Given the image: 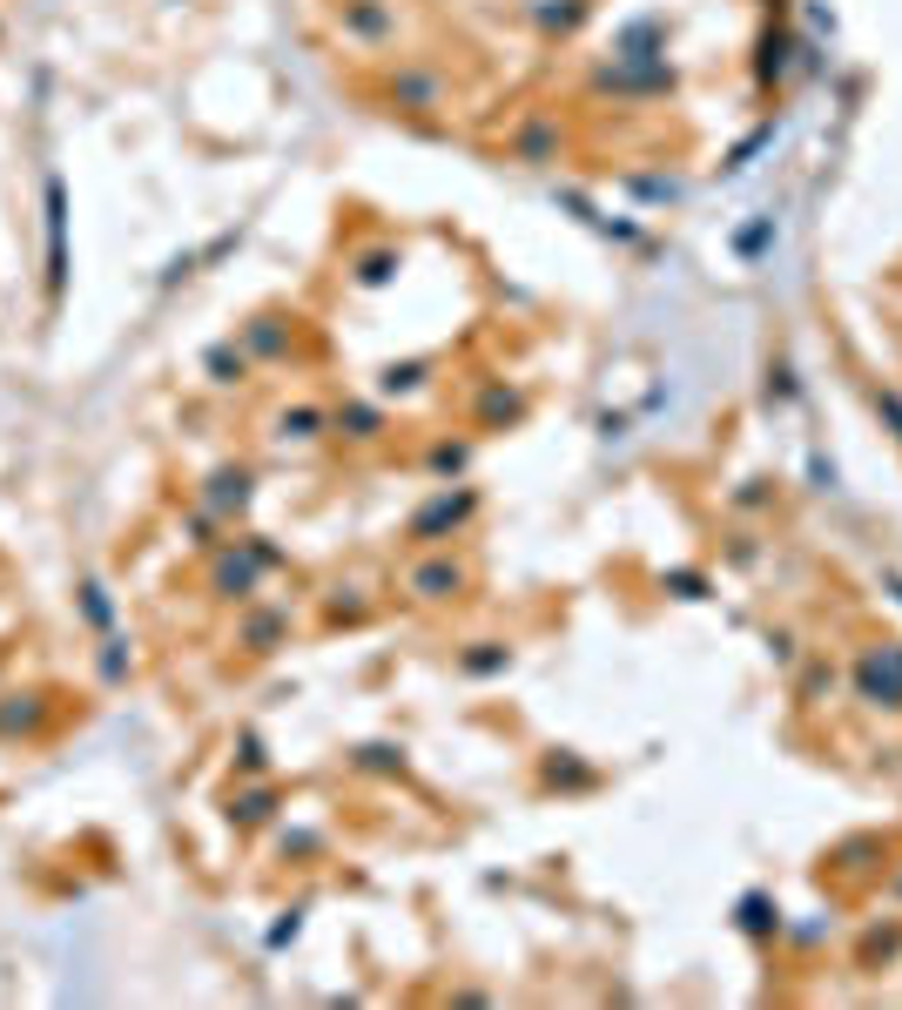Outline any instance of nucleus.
<instances>
[{"mask_svg":"<svg viewBox=\"0 0 902 1010\" xmlns=\"http://www.w3.org/2000/svg\"><path fill=\"white\" fill-rule=\"evenodd\" d=\"M250 465H216V472H209V485H203V505H209V513L216 519H229V513H243V505H250Z\"/></svg>","mask_w":902,"mask_h":1010,"instance_id":"8","label":"nucleus"},{"mask_svg":"<svg viewBox=\"0 0 902 1010\" xmlns=\"http://www.w3.org/2000/svg\"><path fill=\"white\" fill-rule=\"evenodd\" d=\"M741 929H748V937H768V929H781V916H774V903L761 897V889H755V897H741Z\"/></svg>","mask_w":902,"mask_h":1010,"instance_id":"15","label":"nucleus"},{"mask_svg":"<svg viewBox=\"0 0 902 1010\" xmlns=\"http://www.w3.org/2000/svg\"><path fill=\"white\" fill-rule=\"evenodd\" d=\"M458 668H465V674H505V668H513V647H498V640H479L472 653H458Z\"/></svg>","mask_w":902,"mask_h":1010,"instance_id":"14","label":"nucleus"},{"mask_svg":"<svg viewBox=\"0 0 902 1010\" xmlns=\"http://www.w3.org/2000/svg\"><path fill=\"white\" fill-rule=\"evenodd\" d=\"M855 694L869 708H902V640H882L855 660Z\"/></svg>","mask_w":902,"mask_h":1010,"instance_id":"2","label":"nucleus"},{"mask_svg":"<svg viewBox=\"0 0 902 1010\" xmlns=\"http://www.w3.org/2000/svg\"><path fill=\"white\" fill-rule=\"evenodd\" d=\"M337 27H344V41H358V48H390L398 41V8H390V0H344Z\"/></svg>","mask_w":902,"mask_h":1010,"instance_id":"3","label":"nucleus"},{"mask_svg":"<svg viewBox=\"0 0 902 1010\" xmlns=\"http://www.w3.org/2000/svg\"><path fill=\"white\" fill-rule=\"evenodd\" d=\"M229 822H243V829L269 822V789H250V795H237V802H229Z\"/></svg>","mask_w":902,"mask_h":1010,"instance_id":"17","label":"nucleus"},{"mask_svg":"<svg viewBox=\"0 0 902 1010\" xmlns=\"http://www.w3.org/2000/svg\"><path fill=\"white\" fill-rule=\"evenodd\" d=\"M243 337H250V351H256V358H277V351H284V330H277V317H256Z\"/></svg>","mask_w":902,"mask_h":1010,"instance_id":"18","label":"nucleus"},{"mask_svg":"<svg viewBox=\"0 0 902 1010\" xmlns=\"http://www.w3.org/2000/svg\"><path fill=\"white\" fill-rule=\"evenodd\" d=\"M513 163H526V169H545V163H560V122L553 115H526V122L513 129Z\"/></svg>","mask_w":902,"mask_h":1010,"instance_id":"6","label":"nucleus"},{"mask_svg":"<svg viewBox=\"0 0 902 1010\" xmlns=\"http://www.w3.org/2000/svg\"><path fill=\"white\" fill-rule=\"evenodd\" d=\"M519 418H526V398L505 392V384H492L485 405H479V424H519Z\"/></svg>","mask_w":902,"mask_h":1010,"instance_id":"13","label":"nucleus"},{"mask_svg":"<svg viewBox=\"0 0 902 1010\" xmlns=\"http://www.w3.org/2000/svg\"><path fill=\"white\" fill-rule=\"evenodd\" d=\"M88 593V620H95V627H108V600H101V587H82Z\"/></svg>","mask_w":902,"mask_h":1010,"instance_id":"24","label":"nucleus"},{"mask_svg":"<svg viewBox=\"0 0 902 1010\" xmlns=\"http://www.w3.org/2000/svg\"><path fill=\"white\" fill-rule=\"evenodd\" d=\"M424 377H431V364H390V371H384V398H398V392H418Z\"/></svg>","mask_w":902,"mask_h":1010,"instance_id":"20","label":"nucleus"},{"mask_svg":"<svg viewBox=\"0 0 902 1010\" xmlns=\"http://www.w3.org/2000/svg\"><path fill=\"white\" fill-rule=\"evenodd\" d=\"M398 269H405V250H398V243H377V250H364V256H358V269H350V277H358L364 290H377V284L398 277Z\"/></svg>","mask_w":902,"mask_h":1010,"instance_id":"11","label":"nucleus"},{"mask_svg":"<svg viewBox=\"0 0 902 1010\" xmlns=\"http://www.w3.org/2000/svg\"><path fill=\"white\" fill-rule=\"evenodd\" d=\"M324 424H330V411H317V405H284V411H277V432H269V438H277V445H310Z\"/></svg>","mask_w":902,"mask_h":1010,"instance_id":"10","label":"nucleus"},{"mask_svg":"<svg viewBox=\"0 0 902 1010\" xmlns=\"http://www.w3.org/2000/svg\"><path fill=\"white\" fill-rule=\"evenodd\" d=\"M390 101L411 108V115H438L445 108V82L431 68H398V74H390Z\"/></svg>","mask_w":902,"mask_h":1010,"instance_id":"7","label":"nucleus"},{"mask_svg":"<svg viewBox=\"0 0 902 1010\" xmlns=\"http://www.w3.org/2000/svg\"><path fill=\"white\" fill-rule=\"evenodd\" d=\"M869 398H876V418L889 424V432H895V445H902V392H895V384H876Z\"/></svg>","mask_w":902,"mask_h":1010,"instance_id":"19","label":"nucleus"},{"mask_svg":"<svg viewBox=\"0 0 902 1010\" xmlns=\"http://www.w3.org/2000/svg\"><path fill=\"white\" fill-rule=\"evenodd\" d=\"M284 634H290V613H284V606H256V613L243 620L237 640H243V653H277Z\"/></svg>","mask_w":902,"mask_h":1010,"instance_id":"9","label":"nucleus"},{"mask_svg":"<svg viewBox=\"0 0 902 1010\" xmlns=\"http://www.w3.org/2000/svg\"><path fill=\"white\" fill-rule=\"evenodd\" d=\"M472 513H479V492L472 485H445V492H431L418 513H411V526H405V539L411 546H438V539H452V532H465L472 526Z\"/></svg>","mask_w":902,"mask_h":1010,"instance_id":"1","label":"nucleus"},{"mask_svg":"<svg viewBox=\"0 0 902 1010\" xmlns=\"http://www.w3.org/2000/svg\"><path fill=\"white\" fill-rule=\"evenodd\" d=\"M344 424H350V438H377L384 418H377L371 405H350V411H337V432H344Z\"/></svg>","mask_w":902,"mask_h":1010,"instance_id":"21","label":"nucleus"},{"mask_svg":"<svg viewBox=\"0 0 902 1010\" xmlns=\"http://www.w3.org/2000/svg\"><path fill=\"white\" fill-rule=\"evenodd\" d=\"M256 573H263V553L256 546H229V553L209 560V587H216V600L250 606L256 600Z\"/></svg>","mask_w":902,"mask_h":1010,"instance_id":"5","label":"nucleus"},{"mask_svg":"<svg viewBox=\"0 0 902 1010\" xmlns=\"http://www.w3.org/2000/svg\"><path fill=\"white\" fill-rule=\"evenodd\" d=\"M203 371H209V384H243V377H250V351H237V344H216V351L203 358Z\"/></svg>","mask_w":902,"mask_h":1010,"instance_id":"12","label":"nucleus"},{"mask_svg":"<svg viewBox=\"0 0 902 1010\" xmlns=\"http://www.w3.org/2000/svg\"><path fill=\"white\" fill-rule=\"evenodd\" d=\"M101 647H108V653H101V674H108V681H122V674H129V653H122L129 640H101Z\"/></svg>","mask_w":902,"mask_h":1010,"instance_id":"22","label":"nucleus"},{"mask_svg":"<svg viewBox=\"0 0 902 1010\" xmlns=\"http://www.w3.org/2000/svg\"><path fill=\"white\" fill-rule=\"evenodd\" d=\"M465 465H472V445H465V438H445V445H431V472H438V479H458Z\"/></svg>","mask_w":902,"mask_h":1010,"instance_id":"16","label":"nucleus"},{"mask_svg":"<svg viewBox=\"0 0 902 1010\" xmlns=\"http://www.w3.org/2000/svg\"><path fill=\"white\" fill-rule=\"evenodd\" d=\"M666 587H674L681 600H700V587H708V579H700V573H666Z\"/></svg>","mask_w":902,"mask_h":1010,"instance_id":"23","label":"nucleus"},{"mask_svg":"<svg viewBox=\"0 0 902 1010\" xmlns=\"http://www.w3.org/2000/svg\"><path fill=\"white\" fill-rule=\"evenodd\" d=\"M405 587H411V600H424V606H445V600H458L465 587H472V573H465V560H452V553H431V560H418V566L405 573Z\"/></svg>","mask_w":902,"mask_h":1010,"instance_id":"4","label":"nucleus"}]
</instances>
